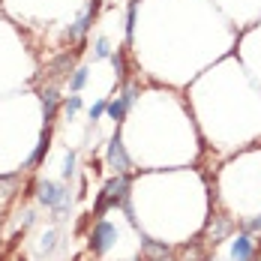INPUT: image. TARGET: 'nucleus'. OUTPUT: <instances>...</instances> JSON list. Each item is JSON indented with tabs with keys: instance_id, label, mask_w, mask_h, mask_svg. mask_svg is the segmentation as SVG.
<instances>
[{
	"instance_id": "nucleus-13",
	"label": "nucleus",
	"mask_w": 261,
	"mask_h": 261,
	"mask_svg": "<svg viewBox=\"0 0 261 261\" xmlns=\"http://www.w3.org/2000/svg\"><path fill=\"white\" fill-rule=\"evenodd\" d=\"M75 174V153H66V162H63V180H69Z\"/></svg>"
},
{
	"instance_id": "nucleus-6",
	"label": "nucleus",
	"mask_w": 261,
	"mask_h": 261,
	"mask_svg": "<svg viewBox=\"0 0 261 261\" xmlns=\"http://www.w3.org/2000/svg\"><path fill=\"white\" fill-rule=\"evenodd\" d=\"M93 12H96V3H93V6H90V9H87V12L81 15L79 21H75V24L69 27V30H66V39H69V42H72V39H79V36H84V33L90 30V21H93Z\"/></svg>"
},
{
	"instance_id": "nucleus-1",
	"label": "nucleus",
	"mask_w": 261,
	"mask_h": 261,
	"mask_svg": "<svg viewBox=\"0 0 261 261\" xmlns=\"http://www.w3.org/2000/svg\"><path fill=\"white\" fill-rule=\"evenodd\" d=\"M114 225L108 222V219H96V225H93V231L87 237V249L93 252V255H102L111 249V243H114Z\"/></svg>"
},
{
	"instance_id": "nucleus-5",
	"label": "nucleus",
	"mask_w": 261,
	"mask_h": 261,
	"mask_svg": "<svg viewBox=\"0 0 261 261\" xmlns=\"http://www.w3.org/2000/svg\"><path fill=\"white\" fill-rule=\"evenodd\" d=\"M255 249H252V237L249 234H237L231 243V258L234 261H252Z\"/></svg>"
},
{
	"instance_id": "nucleus-8",
	"label": "nucleus",
	"mask_w": 261,
	"mask_h": 261,
	"mask_svg": "<svg viewBox=\"0 0 261 261\" xmlns=\"http://www.w3.org/2000/svg\"><path fill=\"white\" fill-rule=\"evenodd\" d=\"M48 147H51V126H45V135H42V141L36 144V150H33V153H30V159H27V168L39 165V162H42V156L48 153Z\"/></svg>"
},
{
	"instance_id": "nucleus-14",
	"label": "nucleus",
	"mask_w": 261,
	"mask_h": 261,
	"mask_svg": "<svg viewBox=\"0 0 261 261\" xmlns=\"http://www.w3.org/2000/svg\"><path fill=\"white\" fill-rule=\"evenodd\" d=\"M54 246H57V234H54V231H48V234L42 237L39 249H42V252H54Z\"/></svg>"
},
{
	"instance_id": "nucleus-10",
	"label": "nucleus",
	"mask_w": 261,
	"mask_h": 261,
	"mask_svg": "<svg viewBox=\"0 0 261 261\" xmlns=\"http://www.w3.org/2000/svg\"><path fill=\"white\" fill-rule=\"evenodd\" d=\"M135 15H138V0H129V9H126V39L135 36Z\"/></svg>"
},
{
	"instance_id": "nucleus-17",
	"label": "nucleus",
	"mask_w": 261,
	"mask_h": 261,
	"mask_svg": "<svg viewBox=\"0 0 261 261\" xmlns=\"http://www.w3.org/2000/svg\"><path fill=\"white\" fill-rule=\"evenodd\" d=\"M246 228H249V231H261V216H258V219H252V222H249Z\"/></svg>"
},
{
	"instance_id": "nucleus-9",
	"label": "nucleus",
	"mask_w": 261,
	"mask_h": 261,
	"mask_svg": "<svg viewBox=\"0 0 261 261\" xmlns=\"http://www.w3.org/2000/svg\"><path fill=\"white\" fill-rule=\"evenodd\" d=\"M87 72H90L87 66H79V69L72 72V79H69V90H72V93H79L81 87L87 84Z\"/></svg>"
},
{
	"instance_id": "nucleus-11",
	"label": "nucleus",
	"mask_w": 261,
	"mask_h": 261,
	"mask_svg": "<svg viewBox=\"0 0 261 261\" xmlns=\"http://www.w3.org/2000/svg\"><path fill=\"white\" fill-rule=\"evenodd\" d=\"M111 60H114V69H117V81L126 79V57H123V48H117V51L111 54Z\"/></svg>"
},
{
	"instance_id": "nucleus-15",
	"label": "nucleus",
	"mask_w": 261,
	"mask_h": 261,
	"mask_svg": "<svg viewBox=\"0 0 261 261\" xmlns=\"http://www.w3.org/2000/svg\"><path fill=\"white\" fill-rule=\"evenodd\" d=\"M105 57H111V45L108 39H96V60H105Z\"/></svg>"
},
{
	"instance_id": "nucleus-3",
	"label": "nucleus",
	"mask_w": 261,
	"mask_h": 261,
	"mask_svg": "<svg viewBox=\"0 0 261 261\" xmlns=\"http://www.w3.org/2000/svg\"><path fill=\"white\" fill-rule=\"evenodd\" d=\"M108 165H111L117 174H126V171H129V156H126V150H123L120 135H114V138L108 141Z\"/></svg>"
},
{
	"instance_id": "nucleus-16",
	"label": "nucleus",
	"mask_w": 261,
	"mask_h": 261,
	"mask_svg": "<svg viewBox=\"0 0 261 261\" xmlns=\"http://www.w3.org/2000/svg\"><path fill=\"white\" fill-rule=\"evenodd\" d=\"M105 111H108V102H105V99H99V102H96L93 108H90V120H99V117H102Z\"/></svg>"
},
{
	"instance_id": "nucleus-12",
	"label": "nucleus",
	"mask_w": 261,
	"mask_h": 261,
	"mask_svg": "<svg viewBox=\"0 0 261 261\" xmlns=\"http://www.w3.org/2000/svg\"><path fill=\"white\" fill-rule=\"evenodd\" d=\"M79 108H81V96H69V99L63 102V114H66V117H75Z\"/></svg>"
},
{
	"instance_id": "nucleus-7",
	"label": "nucleus",
	"mask_w": 261,
	"mask_h": 261,
	"mask_svg": "<svg viewBox=\"0 0 261 261\" xmlns=\"http://www.w3.org/2000/svg\"><path fill=\"white\" fill-rule=\"evenodd\" d=\"M57 108H60V96H57V90H45V96H42V114H45V126H51V123H54V114H57Z\"/></svg>"
},
{
	"instance_id": "nucleus-4",
	"label": "nucleus",
	"mask_w": 261,
	"mask_h": 261,
	"mask_svg": "<svg viewBox=\"0 0 261 261\" xmlns=\"http://www.w3.org/2000/svg\"><path fill=\"white\" fill-rule=\"evenodd\" d=\"M132 102H135V87L129 84V87H126V90L120 93V99H114V102H108V117L120 123V120L126 117V108H129Z\"/></svg>"
},
{
	"instance_id": "nucleus-2",
	"label": "nucleus",
	"mask_w": 261,
	"mask_h": 261,
	"mask_svg": "<svg viewBox=\"0 0 261 261\" xmlns=\"http://www.w3.org/2000/svg\"><path fill=\"white\" fill-rule=\"evenodd\" d=\"M39 201H42L45 207H51V210H60V207H66L69 192H66V186H63V183L42 180V183H39Z\"/></svg>"
}]
</instances>
